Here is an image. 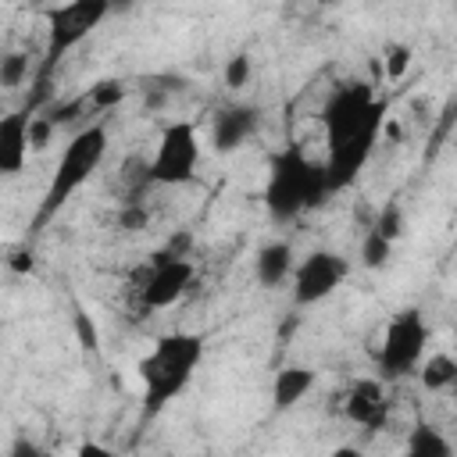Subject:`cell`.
Returning <instances> with one entry per match:
<instances>
[{
	"mask_svg": "<svg viewBox=\"0 0 457 457\" xmlns=\"http://www.w3.org/2000/svg\"><path fill=\"white\" fill-rule=\"evenodd\" d=\"M111 4H114V7H125V4H132V0H111Z\"/></svg>",
	"mask_w": 457,
	"mask_h": 457,
	"instance_id": "obj_30",
	"label": "cell"
},
{
	"mask_svg": "<svg viewBox=\"0 0 457 457\" xmlns=\"http://www.w3.org/2000/svg\"><path fill=\"white\" fill-rule=\"evenodd\" d=\"M293 264H296V253H293V243L286 239H275V243H264L253 257V278L264 286V289H275L282 286L289 275H293Z\"/></svg>",
	"mask_w": 457,
	"mask_h": 457,
	"instance_id": "obj_13",
	"label": "cell"
},
{
	"mask_svg": "<svg viewBox=\"0 0 457 457\" xmlns=\"http://www.w3.org/2000/svg\"><path fill=\"white\" fill-rule=\"evenodd\" d=\"M54 132H57V125H54L43 111H36V114L29 118V150H46L50 139H54Z\"/></svg>",
	"mask_w": 457,
	"mask_h": 457,
	"instance_id": "obj_25",
	"label": "cell"
},
{
	"mask_svg": "<svg viewBox=\"0 0 457 457\" xmlns=\"http://www.w3.org/2000/svg\"><path fill=\"white\" fill-rule=\"evenodd\" d=\"M111 0H68V4H57L46 11V50H43V61L36 68V89H32V100L25 104L29 114H36L39 107L50 104V79H54V68L64 61L68 50H75L89 32L100 29V21L111 14Z\"/></svg>",
	"mask_w": 457,
	"mask_h": 457,
	"instance_id": "obj_5",
	"label": "cell"
},
{
	"mask_svg": "<svg viewBox=\"0 0 457 457\" xmlns=\"http://www.w3.org/2000/svg\"><path fill=\"white\" fill-rule=\"evenodd\" d=\"M403 450H407L411 457H453V443H450L439 428H432V425H425V421H418V425L407 432Z\"/></svg>",
	"mask_w": 457,
	"mask_h": 457,
	"instance_id": "obj_15",
	"label": "cell"
},
{
	"mask_svg": "<svg viewBox=\"0 0 457 457\" xmlns=\"http://www.w3.org/2000/svg\"><path fill=\"white\" fill-rule=\"evenodd\" d=\"M79 453H100V457H107V450H104V446H96V443H82V446H79Z\"/></svg>",
	"mask_w": 457,
	"mask_h": 457,
	"instance_id": "obj_29",
	"label": "cell"
},
{
	"mask_svg": "<svg viewBox=\"0 0 457 457\" xmlns=\"http://www.w3.org/2000/svg\"><path fill=\"white\" fill-rule=\"evenodd\" d=\"M204 361V339L196 332H164L154 339L150 353L139 357V386H143V414L157 418L171 400L182 396L193 371Z\"/></svg>",
	"mask_w": 457,
	"mask_h": 457,
	"instance_id": "obj_3",
	"label": "cell"
},
{
	"mask_svg": "<svg viewBox=\"0 0 457 457\" xmlns=\"http://www.w3.org/2000/svg\"><path fill=\"white\" fill-rule=\"evenodd\" d=\"M75 339L89 350V353H96L100 350V336H96V325H93V318L86 314V311H75Z\"/></svg>",
	"mask_w": 457,
	"mask_h": 457,
	"instance_id": "obj_26",
	"label": "cell"
},
{
	"mask_svg": "<svg viewBox=\"0 0 457 457\" xmlns=\"http://www.w3.org/2000/svg\"><path fill=\"white\" fill-rule=\"evenodd\" d=\"M196 164H200L196 125L179 118V121L164 125L157 150L146 161V179H150V186H186L196 179Z\"/></svg>",
	"mask_w": 457,
	"mask_h": 457,
	"instance_id": "obj_7",
	"label": "cell"
},
{
	"mask_svg": "<svg viewBox=\"0 0 457 457\" xmlns=\"http://www.w3.org/2000/svg\"><path fill=\"white\" fill-rule=\"evenodd\" d=\"M253 75V64H250V54H232L225 61V86L228 89H243Z\"/></svg>",
	"mask_w": 457,
	"mask_h": 457,
	"instance_id": "obj_24",
	"label": "cell"
},
{
	"mask_svg": "<svg viewBox=\"0 0 457 457\" xmlns=\"http://www.w3.org/2000/svg\"><path fill=\"white\" fill-rule=\"evenodd\" d=\"M261 125V111L250 107V104H232V107H221L211 121V146L218 154H236Z\"/></svg>",
	"mask_w": 457,
	"mask_h": 457,
	"instance_id": "obj_11",
	"label": "cell"
},
{
	"mask_svg": "<svg viewBox=\"0 0 457 457\" xmlns=\"http://www.w3.org/2000/svg\"><path fill=\"white\" fill-rule=\"evenodd\" d=\"M346 275H350L346 257H339L336 250H311L300 264H293V275H289L296 307H311V303L328 300L343 286Z\"/></svg>",
	"mask_w": 457,
	"mask_h": 457,
	"instance_id": "obj_8",
	"label": "cell"
},
{
	"mask_svg": "<svg viewBox=\"0 0 457 457\" xmlns=\"http://www.w3.org/2000/svg\"><path fill=\"white\" fill-rule=\"evenodd\" d=\"M150 225V211L143 207V200H125L118 211V228L121 232H139Z\"/></svg>",
	"mask_w": 457,
	"mask_h": 457,
	"instance_id": "obj_23",
	"label": "cell"
},
{
	"mask_svg": "<svg viewBox=\"0 0 457 457\" xmlns=\"http://www.w3.org/2000/svg\"><path fill=\"white\" fill-rule=\"evenodd\" d=\"M11 453H14V457H39L43 450H39L32 439H25V436H21V439H14V443H11Z\"/></svg>",
	"mask_w": 457,
	"mask_h": 457,
	"instance_id": "obj_27",
	"label": "cell"
},
{
	"mask_svg": "<svg viewBox=\"0 0 457 457\" xmlns=\"http://www.w3.org/2000/svg\"><path fill=\"white\" fill-rule=\"evenodd\" d=\"M11 268H14V271H21V275H25V271H32V257H29V253H14V257H11Z\"/></svg>",
	"mask_w": 457,
	"mask_h": 457,
	"instance_id": "obj_28",
	"label": "cell"
},
{
	"mask_svg": "<svg viewBox=\"0 0 457 457\" xmlns=\"http://www.w3.org/2000/svg\"><path fill=\"white\" fill-rule=\"evenodd\" d=\"M403 225H407V218H403V207H400L396 200H386V204L378 207V214L371 218V228H375L378 236H386L389 243H396V239L403 236Z\"/></svg>",
	"mask_w": 457,
	"mask_h": 457,
	"instance_id": "obj_19",
	"label": "cell"
},
{
	"mask_svg": "<svg viewBox=\"0 0 457 457\" xmlns=\"http://www.w3.org/2000/svg\"><path fill=\"white\" fill-rule=\"evenodd\" d=\"M343 414L346 421L368 428V432H382L389 421V400L378 378H353L346 396H343Z\"/></svg>",
	"mask_w": 457,
	"mask_h": 457,
	"instance_id": "obj_10",
	"label": "cell"
},
{
	"mask_svg": "<svg viewBox=\"0 0 457 457\" xmlns=\"http://www.w3.org/2000/svg\"><path fill=\"white\" fill-rule=\"evenodd\" d=\"M0 332H4V325H0Z\"/></svg>",
	"mask_w": 457,
	"mask_h": 457,
	"instance_id": "obj_31",
	"label": "cell"
},
{
	"mask_svg": "<svg viewBox=\"0 0 457 457\" xmlns=\"http://www.w3.org/2000/svg\"><path fill=\"white\" fill-rule=\"evenodd\" d=\"M325 186V164L311 161L300 143L282 146L268 161V182H264V211L275 225L296 221L303 211L321 207L328 200Z\"/></svg>",
	"mask_w": 457,
	"mask_h": 457,
	"instance_id": "obj_2",
	"label": "cell"
},
{
	"mask_svg": "<svg viewBox=\"0 0 457 457\" xmlns=\"http://www.w3.org/2000/svg\"><path fill=\"white\" fill-rule=\"evenodd\" d=\"M196 268L189 257H175L164 264H146L139 268L136 278V293H139V307L143 311H164L171 303H179L189 289H193Z\"/></svg>",
	"mask_w": 457,
	"mask_h": 457,
	"instance_id": "obj_9",
	"label": "cell"
},
{
	"mask_svg": "<svg viewBox=\"0 0 457 457\" xmlns=\"http://www.w3.org/2000/svg\"><path fill=\"white\" fill-rule=\"evenodd\" d=\"M389 118V100L375 93L368 82H346L336 86L321 107L325 125V186L328 193H339L357 182L364 171L375 143L382 139Z\"/></svg>",
	"mask_w": 457,
	"mask_h": 457,
	"instance_id": "obj_1",
	"label": "cell"
},
{
	"mask_svg": "<svg viewBox=\"0 0 457 457\" xmlns=\"http://www.w3.org/2000/svg\"><path fill=\"white\" fill-rule=\"evenodd\" d=\"M311 386H314V371H311V368H303V364L282 368V371L275 375V382H271V403H275V411L296 407V403L311 393Z\"/></svg>",
	"mask_w": 457,
	"mask_h": 457,
	"instance_id": "obj_14",
	"label": "cell"
},
{
	"mask_svg": "<svg viewBox=\"0 0 457 457\" xmlns=\"http://www.w3.org/2000/svg\"><path fill=\"white\" fill-rule=\"evenodd\" d=\"M432 339V328L418 307H403L389 318L382 343H378V371L382 378H403L418 368L425 357V346Z\"/></svg>",
	"mask_w": 457,
	"mask_h": 457,
	"instance_id": "obj_6",
	"label": "cell"
},
{
	"mask_svg": "<svg viewBox=\"0 0 457 457\" xmlns=\"http://www.w3.org/2000/svg\"><path fill=\"white\" fill-rule=\"evenodd\" d=\"M125 82L121 79H100V82H93L89 86V93H86V104H89V111H114L121 100H125Z\"/></svg>",
	"mask_w": 457,
	"mask_h": 457,
	"instance_id": "obj_17",
	"label": "cell"
},
{
	"mask_svg": "<svg viewBox=\"0 0 457 457\" xmlns=\"http://www.w3.org/2000/svg\"><path fill=\"white\" fill-rule=\"evenodd\" d=\"M29 111L0 114V175H18L29 161Z\"/></svg>",
	"mask_w": 457,
	"mask_h": 457,
	"instance_id": "obj_12",
	"label": "cell"
},
{
	"mask_svg": "<svg viewBox=\"0 0 457 457\" xmlns=\"http://www.w3.org/2000/svg\"><path fill=\"white\" fill-rule=\"evenodd\" d=\"M411 57H414V50H411L407 43H393V46L386 50V82H389V86H396V82L407 75Z\"/></svg>",
	"mask_w": 457,
	"mask_h": 457,
	"instance_id": "obj_22",
	"label": "cell"
},
{
	"mask_svg": "<svg viewBox=\"0 0 457 457\" xmlns=\"http://www.w3.org/2000/svg\"><path fill=\"white\" fill-rule=\"evenodd\" d=\"M86 107H89V104H86V93H79V96H68V100H50V104L39 107V111L61 129V125H71L79 114H86Z\"/></svg>",
	"mask_w": 457,
	"mask_h": 457,
	"instance_id": "obj_21",
	"label": "cell"
},
{
	"mask_svg": "<svg viewBox=\"0 0 457 457\" xmlns=\"http://www.w3.org/2000/svg\"><path fill=\"white\" fill-rule=\"evenodd\" d=\"M29 75H32V61H29L25 50H11V54L0 57V86H4V89L25 86Z\"/></svg>",
	"mask_w": 457,
	"mask_h": 457,
	"instance_id": "obj_18",
	"label": "cell"
},
{
	"mask_svg": "<svg viewBox=\"0 0 457 457\" xmlns=\"http://www.w3.org/2000/svg\"><path fill=\"white\" fill-rule=\"evenodd\" d=\"M418 378L428 393H446L453 382H457V361L450 353H428V361L421 357L418 361Z\"/></svg>",
	"mask_w": 457,
	"mask_h": 457,
	"instance_id": "obj_16",
	"label": "cell"
},
{
	"mask_svg": "<svg viewBox=\"0 0 457 457\" xmlns=\"http://www.w3.org/2000/svg\"><path fill=\"white\" fill-rule=\"evenodd\" d=\"M107 139H111V136H107V125H104V121H93V125L79 129V132L64 143V150H61V157H57V168H54V175H50V186H46L39 207H36L32 232H43V228L64 211V204L96 175V168H100L104 157H107Z\"/></svg>",
	"mask_w": 457,
	"mask_h": 457,
	"instance_id": "obj_4",
	"label": "cell"
},
{
	"mask_svg": "<svg viewBox=\"0 0 457 457\" xmlns=\"http://www.w3.org/2000/svg\"><path fill=\"white\" fill-rule=\"evenodd\" d=\"M389 257H393V243H389L386 236H378V232L368 225V232H364V239H361V264H364V268H382Z\"/></svg>",
	"mask_w": 457,
	"mask_h": 457,
	"instance_id": "obj_20",
	"label": "cell"
}]
</instances>
